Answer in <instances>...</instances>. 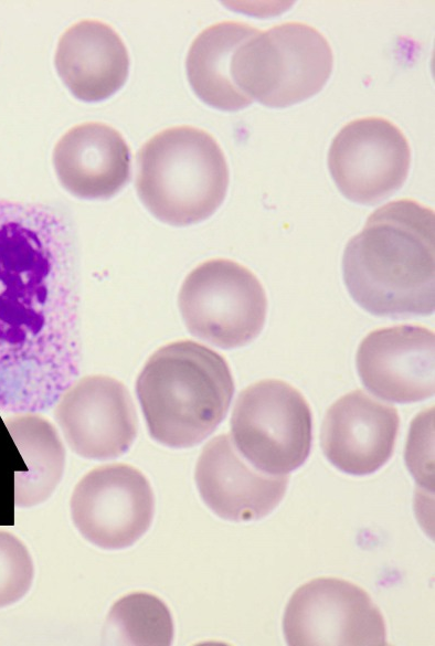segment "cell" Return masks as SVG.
Returning a JSON list of instances; mask_svg holds the SVG:
<instances>
[{"label":"cell","mask_w":435,"mask_h":646,"mask_svg":"<svg viewBox=\"0 0 435 646\" xmlns=\"http://www.w3.org/2000/svg\"><path fill=\"white\" fill-rule=\"evenodd\" d=\"M399 425L393 406L356 390L328 410L321 427V447L339 470L370 475L391 458Z\"/></svg>","instance_id":"cell-14"},{"label":"cell","mask_w":435,"mask_h":646,"mask_svg":"<svg viewBox=\"0 0 435 646\" xmlns=\"http://www.w3.org/2000/svg\"><path fill=\"white\" fill-rule=\"evenodd\" d=\"M411 148L401 129L382 117L351 120L335 136L328 167L340 192L360 204H375L404 183Z\"/></svg>","instance_id":"cell-10"},{"label":"cell","mask_w":435,"mask_h":646,"mask_svg":"<svg viewBox=\"0 0 435 646\" xmlns=\"http://www.w3.org/2000/svg\"><path fill=\"white\" fill-rule=\"evenodd\" d=\"M204 504L219 517L251 521L268 515L283 499L287 475H270L248 463L231 436L219 435L202 449L194 472Z\"/></svg>","instance_id":"cell-13"},{"label":"cell","mask_w":435,"mask_h":646,"mask_svg":"<svg viewBox=\"0 0 435 646\" xmlns=\"http://www.w3.org/2000/svg\"><path fill=\"white\" fill-rule=\"evenodd\" d=\"M283 629L289 645H384L383 616L359 586L321 578L290 597Z\"/></svg>","instance_id":"cell-9"},{"label":"cell","mask_w":435,"mask_h":646,"mask_svg":"<svg viewBox=\"0 0 435 646\" xmlns=\"http://www.w3.org/2000/svg\"><path fill=\"white\" fill-rule=\"evenodd\" d=\"M54 64L71 94L96 103L115 94L129 73V55L118 33L98 20H82L60 38Z\"/></svg>","instance_id":"cell-16"},{"label":"cell","mask_w":435,"mask_h":646,"mask_svg":"<svg viewBox=\"0 0 435 646\" xmlns=\"http://www.w3.org/2000/svg\"><path fill=\"white\" fill-rule=\"evenodd\" d=\"M332 65L331 46L317 29L285 22L242 43L232 56L231 76L252 100L286 107L317 94Z\"/></svg>","instance_id":"cell-5"},{"label":"cell","mask_w":435,"mask_h":646,"mask_svg":"<svg viewBox=\"0 0 435 646\" xmlns=\"http://www.w3.org/2000/svg\"><path fill=\"white\" fill-rule=\"evenodd\" d=\"M72 521L92 544L120 550L136 543L151 526L155 496L137 468L108 464L88 472L70 501Z\"/></svg>","instance_id":"cell-8"},{"label":"cell","mask_w":435,"mask_h":646,"mask_svg":"<svg viewBox=\"0 0 435 646\" xmlns=\"http://www.w3.org/2000/svg\"><path fill=\"white\" fill-rule=\"evenodd\" d=\"M173 621L158 596L134 592L116 601L105 626V639L120 645H170Z\"/></svg>","instance_id":"cell-19"},{"label":"cell","mask_w":435,"mask_h":646,"mask_svg":"<svg viewBox=\"0 0 435 646\" xmlns=\"http://www.w3.org/2000/svg\"><path fill=\"white\" fill-rule=\"evenodd\" d=\"M229 187V167L217 141L192 126L161 130L137 155L136 190L159 221L185 226L211 216Z\"/></svg>","instance_id":"cell-4"},{"label":"cell","mask_w":435,"mask_h":646,"mask_svg":"<svg viewBox=\"0 0 435 646\" xmlns=\"http://www.w3.org/2000/svg\"><path fill=\"white\" fill-rule=\"evenodd\" d=\"M258 31L243 22L222 21L197 35L187 54L185 71L192 91L203 103L226 112L252 103L232 80L231 60L237 47Z\"/></svg>","instance_id":"cell-17"},{"label":"cell","mask_w":435,"mask_h":646,"mask_svg":"<svg viewBox=\"0 0 435 646\" xmlns=\"http://www.w3.org/2000/svg\"><path fill=\"white\" fill-rule=\"evenodd\" d=\"M178 306L189 332L222 349L242 347L262 331L264 288L246 267L225 258L206 261L183 280Z\"/></svg>","instance_id":"cell-6"},{"label":"cell","mask_w":435,"mask_h":646,"mask_svg":"<svg viewBox=\"0 0 435 646\" xmlns=\"http://www.w3.org/2000/svg\"><path fill=\"white\" fill-rule=\"evenodd\" d=\"M343 279L368 313L392 319L434 311V212L401 199L376 209L347 244Z\"/></svg>","instance_id":"cell-2"},{"label":"cell","mask_w":435,"mask_h":646,"mask_svg":"<svg viewBox=\"0 0 435 646\" xmlns=\"http://www.w3.org/2000/svg\"><path fill=\"white\" fill-rule=\"evenodd\" d=\"M136 394L150 437L169 448H189L225 419L234 381L222 356L183 340L150 356L137 378Z\"/></svg>","instance_id":"cell-3"},{"label":"cell","mask_w":435,"mask_h":646,"mask_svg":"<svg viewBox=\"0 0 435 646\" xmlns=\"http://www.w3.org/2000/svg\"><path fill=\"white\" fill-rule=\"evenodd\" d=\"M72 235L51 208L0 199V410L53 406L81 364Z\"/></svg>","instance_id":"cell-1"},{"label":"cell","mask_w":435,"mask_h":646,"mask_svg":"<svg viewBox=\"0 0 435 646\" xmlns=\"http://www.w3.org/2000/svg\"><path fill=\"white\" fill-rule=\"evenodd\" d=\"M4 424L28 467L14 474V505L36 506L53 494L63 477L64 445L56 428L41 415L19 413Z\"/></svg>","instance_id":"cell-18"},{"label":"cell","mask_w":435,"mask_h":646,"mask_svg":"<svg viewBox=\"0 0 435 646\" xmlns=\"http://www.w3.org/2000/svg\"><path fill=\"white\" fill-rule=\"evenodd\" d=\"M33 576V561L25 544L13 533L0 530V608L24 597Z\"/></svg>","instance_id":"cell-20"},{"label":"cell","mask_w":435,"mask_h":646,"mask_svg":"<svg viewBox=\"0 0 435 646\" xmlns=\"http://www.w3.org/2000/svg\"><path fill=\"white\" fill-rule=\"evenodd\" d=\"M52 160L61 184L79 199H109L130 178L131 156L126 140L102 123L68 129L56 142Z\"/></svg>","instance_id":"cell-15"},{"label":"cell","mask_w":435,"mask_h":646,"mask_svg":"<svg viewBox=\"0 0 435 646\" xmlns=\"http://www.w3.org/2000/svg\"><path fill=\"white\" fill-rule=\"evenodd\" d=\"M231 438L257 469L287 475L309 456L310 409L304 396L280 380H263L244 389L231 416Z\"/></svg>","instance_id":"cell-7"},{"label":"cell","mask_w":435,"mask_h":646,"mask_svg":"<svg viewBox=\"0 0 435 646\" xmlns=\"http://www.w3.org/2000/svg\"><path fill=\"white\" fill-rule=\"evenodd\" d=\"M54 405V419L68 447L83 458H117L137 437L134 402L114 378L88 375L74 381Z\"/></svg>","instance_id":"cell-11"},{"label":"cell","mask_w":435,"mask_h":646,"mask_svg":"<svg viewBox=\"0 0 435 646\" xmlns=\"http://www.w3.org/2000/svg\"><path fill=\"white\" fill-rule=\"evenodd\" d=\"M357 370L365 389L393 403L434 395V333L420 326L378 329L360 343Z\"/></svg>","instance_id":"cell-12"}]
</instances>
